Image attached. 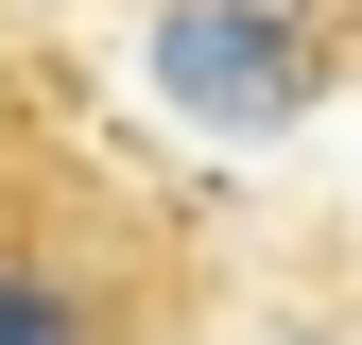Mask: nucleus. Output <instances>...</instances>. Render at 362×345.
I'll use <instances>...</instances> for the list:
<instances>
[{
	"label": "nucleus",
	"mask_w": 362,
	"mask_h": 345,
	"mask_svg": "<svg viewBox=\"0 0 362 345\" xmlns=\"http://www.w3.org/2000/svg\"><path fill=\"white\" fill-rule=\"evenodd\" d=\"M190 328H207V242L156 190L52 139L0 156V345H190Z\"/></svg>",
	"instance_id": "nucleus-1"
},
{
	"label": "nucleus",
	"mask_w": 362,
	"mask_h": 345,
	"mask_svg": "<svg viewBox=\"0 0 362 345\" xmlns=\"http://www.w3.org/2000/svg\"><path fill=\"white\" fill-rule=\"evenodd\" d=\"M156 52H173V86H207V121H293V104H310V69H328V35L242 18V0H190Z\"/></svg>",
	"instance_id": "nucleus-2"
},
{
	"label": "nucleus",
	"mask_w": 362,
	"mask_h": 345,
	"mask_svg": "<svg viewBox=\"0 0 362 345\" xmlns=\"http://www.w3.org/2000/svg\"><path fill=\"white\" fill-rule=\"evenodd\" d=\"M35 139V69H0V156H18Z\"/></svg>",
	"instance_id": "nucleus-3"
}]
</instances>
